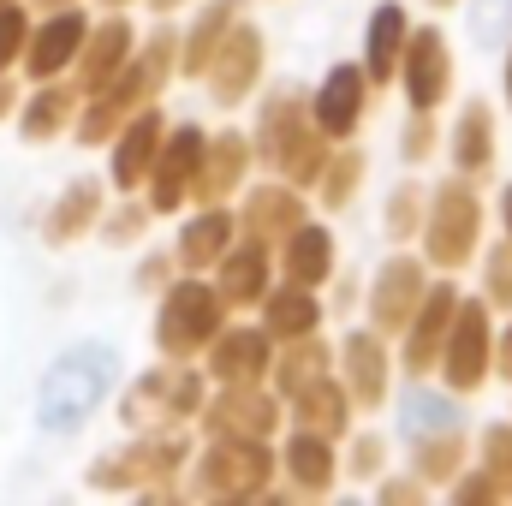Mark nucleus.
Listing matches in <instances>:
<instances>
[{"label":"nucleus","mask_w":512,"mask_h":506,"mask_svg":"<svg viewBox=\"0 0 512 506\" xmlns=\"http://www.w3.org/2000/svg\"><path fill=\"white\" fill-rule=\"evenodd\" d=\"M286 477L298 495H328L340 483V453H334V435H316V429H292L286 453H280Z\"/></svg>","instance_id":"nucleus-23"},{"label":"nucleus","mask_w":512,"mask_h":506,"mask_svg":"<svg viewBox=\"0 0 512 506\" xmlns=\"http://www.w3.org/2000/svg\"><path fill=\"white\" fill-rule=\"evenodd\" d=\"M203 149H209V131L203 126H173L161 137V149H155V167H149V209L155 215H173V209H185L191 203V191H197V173H203Z\"/></svg>","instance_id":"nucleus-10"},{"label":"nucleus","mask_w":512,"mask_h":506,"mask_svg":"<svg viewBox=\"0 0 512 506\" xmlns=\"http://www.w3.org/2000/svg\"><path fill=\"white\" fill-rule=\"evenodd\" d=\"M203 376L191 370V364H161V370H149V376H137L126 387V405H120V417H126L131 429H185L197 411H203Z\"/></svg>","instance_id":"nucleus-8"},{"label":"nucleus","mask_w":512,"mask_h":506,"mask_svg":"<svg viewBox=\"0 0 512 506\" xmlns=\"http://www.w3.org/2000/svg\"><path fill=\"white\" fill-rule=\"evenodd\" d=\"M340 381H346V393H352L358 411H376L387 399L393 358H387V346H382L376 328H352V334L340 340Z\"/></svg>","instance_id":"nucleus-17"},{"label":"nucleus","mask_w":512,"mask_h":506,"mask_svg":"<svg viewBox=\"0 0 512 506\" xmlns=\"http://www.w3.org/2000/svg\"><path fill=\"white\" fill-rule=\"evenodd\" d=\"M286 417L298 423V429H316V435H346L352 429V393H346V381H334V376H316V381H304L298 393H286Z\"/></svg>","instance_id":"nucleus-21"},{"label":"nucleus","mask_w":512,"mask_h":506,"mask_svg":"<svg viewBox=\"0 0 512 506\" xmlns=\"http://www.w3.org/2000/svg\"><path fill=\"white\" fill-rule=\"evenodd\" d=\"M501 84H507V108H512V54H507V78Z\"/></svg>","instance_id":"nucleus-53"},{"label":"nucleus","mask_w":512,"mask_h":506,"mask_svg":"<svg viewBox=\"0 0 512 506\" xmlns=\"http://www.w3.org/2000/svg\"><path fill=\"white\" fill-rule=\"evenodd\" d=\"M501 227H507V239H512V185L501 191Z\"/></svg>","instance_id":"nucleus-50"},{"label":"nucleus","mask_w":512,"mask_h":506,"mask_svg":"<svg viewBox=\"0 0 512 506\" xmlns=\"http://www.w3.org/2000/svg\"><path fill=\"white\" fill-rule=\"evenodd\" d=\"M483 245V203H477V179H447L435 185L429 197V215H423V256L429 268H465Z\"/></svg>","instance_id":"nucleus-5"},{"label":"nucleus","mask_w":512,"mask_h":506,"mask_svg":"<svg viewBox=\"0 0 512 506\" xmlns=\"http://www.w3.org/2000/svg\"><path fill=\"white\" fill-rule=\"evenodd\" d=\"M6 114H12V84L0 78V120H6Z\"/></svg>","instance_id":"nucleus-51"},{"label":"nucleus","mask_w":512,"mask_h":506,"mask_svg":"<svg viewBox=\"0 0 512 506\" xmlns=\"http://www.w3.org/2000/svg\"><path fill=\"white\" fill-rule=\"evenodd\" d=\"M423 215H429L423 185H411V179H405V185H393V191H387V215H382L387 239H399V245H405V239H417V233H423Z\"/></svg>","instance_id":"nucleus-38"},{"label":"nucleus","mask_w":512,"mask_h":506,"mask_svg":"<svg viewBox=\"0 0 512 506\" xmlns=\"http://www.w3.org/2000/svg\"><path fill=\"white\" fill-rule=\"evenodd\" d=\"M399 90L411 102V114H435L453 90V48L435 24L411 30L405 36V54H399Z\"/></svg>","instance_id":"nucleus-11"},{"label":"nucleus","mask_w":512,"mask_h":506,"mask_svg":"<svg viewBox=\"0 0 512 506\" xmlns=\"http://www.w3.org/2000/svg\"><path fill=\"white\" fill-rule=\"evenodd\" d=\"M322 203L328 209H346L352 197H358V185H364V155L358 149H340V155H328V167H322Z\"/></svg>","instance_id":"nucleus-39"},{"label":"nucleus","mask_w":512,"mask_h":506,"mask_svg":"<svg viewBox=\"0 0 512 506\" xmlns=\"http://www.w3.org/2000/svg\"><path fill=\"white\" fill-rule=\"evenodd\" d=\"M298 221H310V209H304V191L298 185H286V179H274V185H256L251 197H245V233L262 239V245H280Z\"/></svg>","instance_id":"nucleus-22"},{"label":"nucleus","mask_w":512,"mask_h":506,"mask_svg":"<svg viewBox=\"0 0 512 506\" xmlns=\"http://www.w3.org/2000/svg\"><path fill=\"white\" fill-rule=\"evenodd\" d=\"M185 459H191V447H185L179 429H149L137 447L108 453V459L90 465V489H108V495H131V489L137 495H161L185 471Z\"/></svg>","instance_id":"nucleus-6"},{"label":"nucleus","mask_w":512,"mask_h":506,"mask_svg":"<svg viewBox=\"0 0 512 506\" xmlns=\"http://www.w3.org/2000/svg\"><path fill=\"white\" fill-rule=\"evenodd\" d=\"M453 167L465 173V179H489V167H495V114H489V102H465L459 108V126H453Z\"/></svg>","instance_id":"nucleus-30"},{"label":"nucleus","mask_w":512,"mask_h":506,"mask_svg":"<svg viewBox=\"0 0 512 506\" xmlns=\"http://www.w3.org/2000/svg\"><path fill=\"white\" fill-rule=\"evenodd\" d=\"M423 292H429L423 262L417 256H387L376 268V280H370V322H376V334H399L411 322V310L423 304Z\"/></svg>","instance_id":"nucleus-16"},{"label":"nucleus","mask_w":512,"mask_h":506,"mask_svg":"<svg viewBox=\"0 0 512 506\" xmlns=\"http://www.w3.org/2000/svg\"><path fill=\"white\" fill-rule=\"evenodd\" d=\"M251 137H239V131H221V137H209V149H203V173H197V203H227L239 185H245V173H251Z\"/></svg>","instance_id":"nucleus-24"},{"label":"nucleus","mask_w":512,"mask_h":506,"mask_svg":"<svg viewBox=\"0 0 512 506\" xmlns=\"http://www.w3.org/2000/svg\"><path fill=\"white\" fill-rule=\"evenodd\" d=\"M108 6H131V0H108Z\"/></svg>","instance_id":"nucleus-56"},{"label":"nucleus","mask_w":512,"mask_h":506,"mask_svg":"<svg viewBox=\"0 0 512 506\" xmlns=\"http://www.w3.org/2000/svg\"><path fill=\"white\" fill-rule=\"evenodd\" d=\"M203 429L209 435H239V441H268L280 429V393H262V381H221L215 399H203Z\"/></svg>","instance_id":"nucleus-12"},{"label":"nucleus","mask_w":512,"mask_h":506,"mask_svg":"<svg viewBox=\"0 0 512 506\" xmlns=\"http://www.w3.org/2000/svg\"><path fill=\"white\" fill-rule=\"evenodd\" d=\"M447 489H453V501H459V506H489V501H495V495H501L489 471H477V477H453Z\"/></svg>","instance_id":"nucleus-46"},{"label":"nucleus","mask_w":512,"mask_h":506,"mask_svg":"<svg viewBox=\"0 0 512 506\" xmlns=\"http://www.w3.org/2000/svg\"><path fill=\"white\" fill-rule=\"evenodd\" d=\"M453 310H459V286L441 280L423 292V304L411 310V322L399 328V370L411 381H423L441 364V346H447V328H453Z\"/></svg>","instance_id":"nucleus-13"},{"label":"nucleus","mask_w":512,"mask_h":506,"mask_svg":"<svg viewBox=\"0 0 512 506\" xmlns=\"http://www.w3.org/2000/svg\"><path fill=\"white\" fill-rule=\"evenodd\" d=\"M399 429H405L411 441H423V435L459 429V411H453V399H441V393H429V387L417 381V393H405V405H399Z\"/></svg>","instance_id":"nucleus-35"},{"label":"nucleus","mask_w":512,"mask_h":506,"mask_svg":"<svg viewBox=\"0 0 512 506\" xmlns=\"http://www.w3.org/2000/svg\"><path fill=\"white\" fill-rule=\"evenodd\" d=\"M221 328H227V298H221L209 280L185 274V280H173V286L161 292V316H155V346H161V358L191 364L197 352H209V340H215Z\"/></svg>","instance_id":"nucleus-4"},{"label":"nucleus","mask_w":512,"mask_h":506,"mask_svg":"<svg viewBox=\"0 0 512 506\" xmlns=\"http://www.w3.org/2000/svg\"><path fill=\"white\" fill-rule=\"evenodd\" d=\"M495 376H507L512 381V322L495 334Z\"/></svg>","instance_id":"nucleus-49"},{"label":"nucleus","mask_w":512,"mask_h":506,"mask_svg":"<svg viewBox=\"0 0 512 506\" xmlns=\"http://www.w3.org/2000/svg\"><path fill=\"white\" fill-rule=\"evenodd\" d=\"M483 471L495 477V489H501V495H512V423L483 429Z\"/></svg>","instance_id":"nucleus-40"},{"label":"nucleus","mask_w":512,"mask_h":506,"mask_svg":"<svg viewBox=\"0 0 512 506\" xmlns=\"http://www.w3.org/2000/svg\"><path fill=\"white\" fill-rule=\"evenodd\" d=\"M274 364V334L268 328H221L209 340V376L221 381H262Z\"/></svg>","instance_id":"nucleus-19"},{"label":"nucleus","mask_w":512,"mask_h":506,"mask_svg":"<svg viewBox=\"0 0 512 506\" xmlns=\"http://www.w3.org/2000/svg\"><path fill=\"white\" fill-rule=\"evenodd\" d=\"M274 453L268 441H239V435H209V453L197 459V495L203 501H256L274 483Z\"/></svg>","instance_id":"nucleus-7"},{"label":"nucleus","mask_w":512,"mask_h":506,"mask_svg":"<svg viewBox=\"0 0 512 506\" xmlns=\"http://www.w3.org/2000/svg\"><path fill=\"white\" fill-rule=\"evenodd\" d=\"M24 42H30V18H24V6L0 0V72L24 54Z\"/></svg>","instance_id":"nucleus-42"},{"label":"nucleus","mask_w":512,"mask_h":506,"mask_svg":"<svg viewBox=\"0 0 512 506\" xmlns=\"http://www.w3.org/2000/svg\"><path fill=\"white\" fill-rule=\"evenodd\" d=\"M334 233L328 227H316V221H298L286 239H280V274L286 280H298V286H328L334 280Z\"/></svg>","instance_id":"nucleus-26"},{"label":"nucleus","mask_w":512,"mask_h":506,"mask_svg":"<svg viewBox=\"0 0 512 506\" xmlns=\"http://www.w3.org/2000/svg\"><path fill=\"white\" fill-rule=\"evenodd\" d=\"M203 78H209V96H215L221 108H239L256 90V78H262V30L239 18V24L227 30V42L215 48V60H209Z\"/></svg>","instance_id":"nucleus-15"},{"label":"nucleus","mask_w":512,"mask_h":506,"mask_svg":"<svg viewBox=\"0 0 512 506\" xmlns=\"http://www.w3.org/2000/svg\"><path fill=\"white\" fill-rule=\"evenodd\" d=\"M328 340H316V334H298V340H280V358L268 364V376H274V387H280V399L286 393H298L304 381L328 376Z\"/></svg>","instance_id":"nucleus-34"},{"label":"nucleus","mask_w":512,"mask_h":506,"mask_svg":"<svg viewBox=\"0 0 512 506\" xmlns=\"http://www.w3.org/2000/svg\"><path fill=\"white\" fill-rule=\"evenodd\" d=\"M42 6H48V12H54V6H72V0H42Z\"/></svg>","instance_id":"nucleus-54"},{"label":"nucleus","mask_w":512,"mask_h":506,"mask_svg":"<svg viewBox=\"0 0 512 506\" xmlns=\"http://www.w3.org/2000/svg\"><path fill=\"white\" fill-rule=\"evenodd\" d=\"M221 268V280H215V292L227 298V310H251L262 304V292H268V245L245 233V245H227V256L215 262Z\"/></svg>","instance_id":"nucleus-27"},{"label":"nucleus","mask_w":512,"mask_h":506,"mask_svg":"<svg viewBox=\"0 0 512 506\" xmlns=\"http://www.w3.org/2000/svg\"><path fill=\"white\" fill-rule=\"evenodd\" d=\"M120 376V352L114 346H72L54 358V370L42 376L36 393V423L54 435H72L90 423V411L108 399V387Z\"/></svg>","instance_id":"nucleus-3"},{"label":"nucleus","mask_w":512,"mask_h":506,"mask_svg":"<svg viewBox=\"0 0 512 506\" xmlns=\"http://www.w3.org/2000/svg\"><path fill=\"white\" fill-rule=\"evenodd\" d=\"M149 6H155V12H173V6H185V0H149Z\"/></svg>","instance_id":"nucleus-52"},{"label":"nucleus","mask_w":512,"mask_h":506,"mask_svg":"<svg viewBox=\"0 0 512 506\" xmlns=\"http://www.w3.org/2000/svg\"><path fill=\"white\" fill-rule=\"evenodd\" d=\"M441 381L453 393H477L483 381L495 376V322H489V304H465L453 310V328H447V346H441Z\"/></svg>","instance_id":"nucleus-9"},{"label":"nucleus","mask_w":512,"mask_h":506,"mask_svg":"<svg viewBox=\"0 0 512 506\" xmlns=\"http://www.w3.org/2000/svg\"><path fill=\"white\" fill-rule=\"evenodd\" d=\"M84 36H90V18H84L78 6H54V18H42V30H30V42H24L30 78H60V72L78 60Z\"/></svg>","instance_id":"nucleus-18"},{"label":"nucleus","mask_w":512,"mask_h":506,"mask_svg":"<svg viewBox=\"0 0 512 506\" xmlns=\"http://www.w3.org/2000/svg\"><path fill=\"white\" fill-rule=\"evenodd\" d=\"M399 155H405V167H417V161L435 155V120H429V114H411V126L399 137Z\"/></svg>","instance_id":"nucleus-45"},{"label":"nucleus","mask_w":512,"mask_h":506,"mask_svg":"<svg viewBox=\"0 0 512 506\" xmlns=\"http://www.w3.org/2000/svg\"><path fill=\"white\" fill-rule=\"evenodd\" d=\"M161 137H167V120H161L155 108L131 114L126 126L114 131V167H108L114 191H137V185L149 179V167H155V149H161Z\"/></svg>","instance_id":"nucleus-20"},{"label":"nucleus","mask_w":512,"mask_h":506,"mask_svg":"<svg viewBox=\"0 0 512 506\" xmlns=\"http://www.w3.org/2000/svg\"><path fill=\"white\" fill-rule=\"evenodd\" d=\"M131 54H137V36H131L126 18H108V24H90V36H84V48H78V84L84 90H102L120 66H126Z\"/></svg>","instance_id":"nucleus-28"},{"label":"nucleus","mask_w":512,"mask_h":506,"mask_svg":"<svg viewBox=\"0 0 512 506\" xmlns=\"http://www.w3.org/2000/svg\"><path fill=\"white\" fill-rule=\"evenodd\" d=\"M143 227H149V209H137V203H126V209H120V215L108 221V239H114V245H131V239H137Z\"/></svg>","instance_id":"nucleus-47"},{"label":"nucleus","mask_w":512,"mask_h":506,"mask_svg":"<svg viewBox=\"0 0 512 506\" xmlns=\"http://www.w3.org/2000/svg\"><path fill=\"white\" fill-rule=\"evenodd\" d=\"M239 18H245V0H209V6L191 18L185 42H179V72H185V78H203L209 60H215V48L227 42V30H233Z\"/></svg>","instance_id":"nucleus-29"},{"label":"nucleus","mask_w":512,"mask_h":506,"mask_svg":"<svg viewBox=\"0 0 512 506\" xmlns=\"http://www.w3.org/2000/svg\"><path fill=\"white\" fill-rule=\"evenodd\" d=\"M96 221H102V185H96V179H78V185H66L60 203L48 209L42 239H48V245H72V239H84Z\"/></svg>","instance_id":"nucleus-33"},{"label":"nucleus","mask_w":512,"mask_h":506,"mask_svg":"<svg viewBox=\"0 0 512 506\" xmlns=\"http://www.w3.org/2000/svg\"><path fill=\"white\" fill-rule=\"evenodd\" d=\"M256 155L286 179V185H316L328 155H334V137L310 120V96L304 90H274L256 114Z\"/></svg>","instance_id":"nucleus-2"},{"label":"nucleus","mask_w":512,"mask_h":506,"mask_svg":"<svg viewBox=\"0 0 512 506\" xmlns=\"http://www.w3.org/2000/svg\"><path fill=\"white\" fill-rule=\"evenodd\" d=\"M233 233H239V221H233L221 203H203V215L179 227V262H185L191 274L215 268V262L227 256V245H233Z\"/></svg>","instance_id":"nucleus-31"},{"label":"nucleus","mask_w":512,"mask_h":506,"mask_svg":"<svg viewBox=\"0 0 512 506\" xmlns=\"http://www.w3.org/2000/svg\"><path fill=\"white\" fill-rule=\"evenodd\" d=\"M471 30L483 48H501L512 36V0H471Z\"/></svg>","instance_id":"nucleus-41"},{"label":"nucleus","mask_w":512,"mask_h":506,"mask_svg":"<svg viewBox=\"0 0 512 506\" xmlns=\"http://www.w3.org/2000/svg\"><path fill=\"white\" fill-rule=\"evenodd\" d=\"M370 90H376V84H370V72H364V66H352V60H346V66H328V78H322V84H316V96H310V120L328 131L334 143H346L352 131L364 126Z\"/></svg>","instance_id":"nucleus-14"},{"label":"nucleus","mask_w":512,"mask_h":506,"mask_svg":"<svg viewBox=\"0 0 512 506\" xmlns=\"http://www.w3.org/2000/svg\"><path fill=\"white\" fill-rule=\"evenodd\" d=\"M423 489H429V483H423V477H411V483H382V501H423Z\"/></svg>","instance_id":"nucleus-48"},{"label":"nucleus","mask_w":512,"mask_h":506,"mask_svg":"<svg viewBox=\"0 0 512 506\" xmlns=\"http://www.w3.org/2000/svg\"><path fill=\"white\" fill-rule=\"evenodd\" d=\"M322 322V304H316V286H298L286 280L280 292H262V328L274 340H298V334H316Z\"/></svg>","instance_id":"nucleus-32"},{"label":"nucleus","mask_w":512,"mask_h":506,"mask_svg":"<svg viewBox=\"0 0 512 506\" xmlns=\"http://www.w3.org/2000/svg\"><path fill=\"white\" fill-rule=\"evenodd\" d=\"M72 126V90H36L30 102H24V114H18V131L30 137V143H48V137H60V131Z\"/></svg>","instance_id":"nucleus-37"},{"label":"nucleus","mask_w":512,"mask_h":506,"mask_svg":"<svg viewBox=\"0 0 512 506\" xmlns=\"http://www.w3.org/2000/svg\"><path fill=\"white\" fill-rule=\"evenodd\" d=\"M429 6H459V0H429Z\"/></svg>","instance_id":"nucleus-55"},{"label":"nucleus","mask_w":512,"mask_h":506,"mask_svg":"<svg viewBox=\"0 0 512 506\" xmlns=\"http://www.w3.org/2000/svg\"><path fill=\"white\" fill-rule=\"evenodd\" d=\"M173 72H179V42H173V30H155L102 90H90V108H84V120H78V143H108L131 114H143V108L161 96V84H167Z\"/></svg>","instance_id":"nucleus-1"},{"label":"nucleus","mask_w":512,"mask_h":506,"mask_svg":"<svg viewBox=\"0 0 512 506\" xmlns=\"http://www.w3.org/2000/svg\"><path fill=\"white\" fill-rule=\"evenodd\" d=\"M405 36H411V18H405V6L399 0H382L376 12H370V24H364V72H370V84L382 90L399 78V54H405Z\"/></svg>","instance_id":"nucleus-25"},{"label":"nucleus","mask_w":512,"mask_h":506,"mask_svg":"<svg viewBox=\"0 0 512 506\" xmlns=\"http://www.w3.org/2000/svg\"><path fill=\"white\" fill-rule=\"evenodd\" d=\"M483 274H489V304L495 310H512V239L489 251V268Z\"/></svg>","instance_id":"nucleus-43"},{"label":"nucleus","mask_w":512,"mask_h":506,"mask_svg":"<svg viewBox=\"0 0 512 506\" xmlns=\"http://www.w3.org/2000/svg\"><path fill=\"white\" fill-rule=\"evenodd\" d=\"M382 465H387L382 435H358V441H352V459H346V471H352L358 483H370V477H382Z\"/></svg>","instance_id":"nucleus-44"},{"label":"nucleus","mask_w":512,"mask_h":506,"mask_svg":"<svg viewBox=\"0 0 512 506\" xmlns=\"http://www.w3.org/2000/svg\"><path fill=\"white\" fill-rule=\"evenodd\" d=\"M411 447H417L411 471H417L423 483H453V477H459V465H465V435H459V429L423 435V441H411Z\"/></svg>","instance_id":"nucleus-36"}]
</instances>
